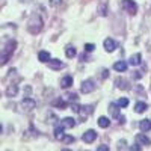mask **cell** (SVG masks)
<instances>
[{
	"instance_id": "obj_1",
	"label": "cell",
	"mask_w": 151,
	"mask_h": 151,
	"mask_svg": "<svg viewBox=\"0 0 151 151\" xmlns=\"http://www.w3.org/2000/svg\"><path fill=\"white\" fill-rule=\"evenodd\" d=\"M42 18H41V15L40 14H32L30 15V18H29V21H27V30L32 33V35H36V33H40L41 30H42Z\"/></svg>"
},
{
	"instance_id": "obj_2",
	"label": "cell",
	"mask_w": 151,
	"mask_h": 151,
	"mask_svg": "<svg viewBox=\"0 0 151 151\" xmlns=\"http://www.w3.org/2000/svg\"><path fill=\"white\" fill-rule=\"evenodd\" d=\"M15 47H17V42L14 41V40H9L5 45H3V48H2V58H0V64L2 65H6L8 64V60H9V58L12 56V53H14V50H15Z\"/></svg>"
},
{
	"instance_id": "obj_3",
	"label": "cell",
	"mask_w": 151,
	"mask_h": 151,
	"mask_svg": "<svg viewBox=\"0 0 151 151\" xmlns=\"http://www.w3.org/2000/svg\"><path fill=\"white\" fill-rule=\"evenodd\" d=\"M121 6L125 12H129L130 15H134L137 12V5L133 2V0H122L121 2Z\"/></svg>"
},
{
	"instance_id": "obj_4",
	"label": "cell",
	"mask_w": 151,
	"mask_h": 151,
	"mask_svg": "<svg viewBox=\"0 0 151 151\" xmlns=\"http://www.w3.org/2000/svg\"><path fill=\"white\" fill-rule=\"evenodd\" d=\"M20 107L23 109V110H26V112H29V110H32V109H35L36 107V101L33 98H29V97H26L23 100V101L20 103Z\"/></svg>"
},
{
	"instance_id": "obj_5",
	"label": "cell",
	"mask_w": 151,
	"mask_h": 151,
	"mask_svg": "<svg viewBox=\"0 0 151 151\" xmlns=\"http://www.w3.org/2000/svg\"><path fill=\"white\" fill-rule=\"evenodd\" d=\"M94 89H95V83H94V80L88 79V80H83V82H82L80 91H82L83 94H89V92H92Z\"/></svg>"
},
{
	"instance_id": "obj_6",
	"label": "cell",
	"mask_w": 151,
	"mask_h": 151,
	"mask_svg": "<svg viewBox=\"0 0 151 151\" xmlns=\"http://www.w3.org/2000/svg\"><path fill=\"white\" fill-rule=\"evenodd\" d=\"M82 139H83V142H86V144H92V142L97 139V132H94V130H88V132L82 136Z\"/></svg>"
},
{
	"instance_id": "obj_7",
	"label": "cell",
	"mask_w": 151,
	"mask_h": 151,
	"mask_svg": "<svg viewBox=\"0 0 151 151\" xmlns=\"http://www.w3.org/2000/svg\"><path fill=\"white\" fill-rule=\"evenodd\" d=\"M136 144L137 145H141V147H148L150 144H151V141L148 139V137L144 134V133H139V134H136Z\"/></svg>"
},
{
	"instance_id": "obj_8",
	"label": "cell",
	"mask_w": 151,
	"mask_h": 151,
	"mask_svg": "<svg viewBox=\"0 0 151 151\" xmlns=\"http://www.w3.org/2000/svg\"><path fill=\"white\" fill-rule=\"evenodd\" d=\"M47 64H48V68H52V70H55V71H58V70H60V68L65 67V64H64V62H60L59 59H50Z\"/></svg>"
},
{
	"instance_id": "obj_9",
	"label": "cell",
	"mask_w": 151,
	"mask_h": 151,
	"mask_svg": "<svg viewBox=\"0 0 151 151\" xmlns=\"http://www.w3.org/2000/svg\"><path fill=\"white\" fill-rule=\"evenodd\" d=\"M18 94V85L14 82V83H9L8 88H6V95L8 97H15Z\"/></svg>"
},
{
	"instance_id": "obj_10",
	"label": "cell",
	"mask_w": 151,
	"mask_h": 151,
	"mask_svg": "<svg viewBox=\"0 0 151 151\" xmlns=\"http://www.w3.org/2000/svg\"><path fill=\"white\" fill-rule=\"evenodd\" d=\"M103 45H104V50H106V52H109V53L113 52V50L116 48V42L113 41L112 38H106L104 42H103Z\"/></svg>"
},
{
	"instance_id": "obj_11",
	"label": "cell",
	"mask_w": 151,
	"mask_h": 151,
	"mask_svg": "<svg viewBox=\"0 0 151 151\" xmlns=\"http://www.w3.org/2000/svg\"><path fill=\"white\" fill-rule=\"evenodd\" d=\"M129 64H130L132 67H137V65H141V64H142V55H141V53L133 55V56L129 59Z\"/></svg>"
},
{
	"instance_id": "obj_12",
	"label": "cell",
	"mask_w": 151,
	"mask_h": 151,
	"mask_svg": "<svg viewBox=\"0 0 151 151\" xmlns=\"http://www.w3.org/2000/svg\"><path fill=\"white\" fill-rule=\"evenodd\" d=\"M109 112H110V115L113 118H119V104L118 103H110L109 104Z\"/></svg>"
},
{
	"instance_id": "obj_13",
	"label": "cell",
	"mask_w": 151,
	"mask_h": 151,
	"mask_svg": "<svg viewBox=\"0 0 151 151\" xmlns=\"http://www.w3.org/2000/svg\"><path fill=\"white\" fill-rule=\"evenodd\" d=\"M115 85H116V88L118 89H122V91H125V89H129V82L125 80V79H122V77H116V80H115Z\"/></svg>"
},
{
	"instance_id": "obj_14",
	"label": "cell",
	"mask_w": 151,
	"mask_h": 151,
	"mask_svg": "<svg viewBox=\"0 0 151 151\" xmlns=\"http://www.w3.org/2000/svg\"><path fill=\"white\" fill-rule=\"evenodd\" d=\"M64 136H65V127L60 124V125H58V127L55 129V137L58 141H62V139H64Z\"/></svg>"
},
{
	"instance_id": "obj_15",
	"label": "cell",
	"mask_w": 151,
	"mask_h": 151,
	"mask_svg": "<svg viewBox=\"0 0 151 151\" xmlns=\"http://www.w3.org/2000/svg\"><path fill=\"white\" fill-rule=\"evenodd\" d=\"M92 112H94V107H92V106H89V104H88V106H82V107H80V110H79V113H80V115H82L83 118L89 116Z\"/></svg>"
},
{
	"instance_id": "obj_16",
	"label": "cell",
	"mask_w": 151,
	"mask_h": 151,
	"mask_svg": "<svg viewBox=\"0 0 151 151\" xmlns=\"http://www.w3.org/2000/svg\"><path fill=\"white\" fill-rule=\"evenodd\" d=\"M113 70H115V71H118V73H124L125 70H127V64H125L124 60L115 62V64H113Z\"/></svg>"
},
{
	"instance_id": "obj_17",
	"label": "cell",
	"mask_w": 151,
	"mask_h": 151,
	"mask_svg": "<svg viewBox=\"0 0 151 151\" xmlns=\"http://www.w3.org/2000/svg\"><path fill=\"white\" fill-rule=\"evenodd\" d=\"M73 85V77L71 76H65V77L60 79V86L64 88V89H67V88H70Z\"/></svg>"
},
{
	"instance_id": "obj_18",
	"label": "cell",
	"mask_w": 151,
	"mask_h": 151,
	"mask_svg": "<svg viewBox=\"0 0 151 151\" xmlns=\"http://www.w3.org/2000/svg\"><path fill=\"white\" fill-rule=\"evenodd\" d=\"M60 124L64 125L65 129H73L74 125H76V119L68 116V118H64V119H62V122H60Z\"/></svg>"
},
{
	"instance_id": "obj_19",
	"label": "cell",
	"mask_w": 151,
	"mask_h": 151,
	"mask_svg": "<svg viewBox=\"0 0 151 151\" xmlns=\"http://www.w3.org/2000/svg\"><path fill=\"white\" fill-rule=\"evenodd\" d=\"M139 129H141L142 132L151 130V119H142V121L139 122Z\"/></svg>"
},
{
	"instance_id": "obj_20",
	"label": "cell",
	"mask_w": 151,
	"mask_h": 151,
	"mask_svg": "<svg viewBox=\"0 0 151 151\" xmlns=\"http://www.w3.org/2000/svg\"><path fill=\"white\" fill-rule=\"evenodd\" d=\"M38 59H40V62H44V64H47V62L50 60V53L41 50V52L38 53Z\"/></svg>"
},
{
	"instance_id": "obj_21",
	"label": "cell",
	"mask_w": 151,
	"mask_h": 151,
	"mask_svg": "<svg viewBox=\"0 0 151 151\" xmlns=\"http://www.w3.org/2000/svg\"><path fill=\"white\" fill-rule=\"evenodd\" d=\"M147 109H148V104L144 103V101H137L136 106H134V110H136L137 113H142V112H145Z\"/></svg>"
},
{
	"instance_id": "obj_22",
	"label": "cell",
	"mask_w": 151,
	"mask_h": 151,
	"mask_svg": "<svg viewBox=\"0 0 151 151\" xmlns=\"http://www.w3.org/2000/svg\"><path fill=\"white\" fill-rule=\"evenodd\" d=\"M98 125H100L101 129H107L109 125H110L109 118H106V116H100V118H98Z\"/></svg>"
},
{
	"instance_id": "obj_23",
	"label": "cell",
	"mask_w": 151,
	"mask_h": 151,
	"mask_svg": "<svg viewBox=\"0 0 151 151\" xmlns=\"http://www.w3.org/2000/svg\"><path fill=\"white\" fill-rule=\"evenodd\" d=\"M65 55H67V58L73 59L76 55H77V52H76V48H74V47H71V45H70V47H67V48H65Z\"/></svg>"
},
{
	"instance_id": "obj_24",
	"label": "cell",
	"mask_w": 151,
	"mask_h": 151,
	"mask_svg": "<svg viewBox=\"0 0 151 151\" xmlns=\"http://www.w3.org/2000/svg\"><path fill=\"white\" fill-rule=\"evenodd\" d=\"M53 106H55V107H59V109H65V107H67V103H65L62 98H58L56 101H53Z\"/></svg>"
},
{
	"instance_id": "obj_25",
	"label": "cell",
	"mask_w": 151,
	"mask_h": 151,
	"mask_svg": "<svg viewBox=\"0 0 151 151\" xmlns=\"http://www.w3.org/2000/svg\"><path fill=\"white\" fill-rule=\"evenodd\" d=\"M76 139H74V136H70V134H65L64 136V139H62V142L64 144H73Z\"/></svg>"
},
{
	"instance_id": "obj_26",
	"label": "cell",
	"mask_w": 151,
	"mask_h": 151,
	"mask_svg": "<svg viewBox=\"0 0 151 151\" xmlns=\"http://www.w3.org/2000/svg\"><path fill=\"white\" fill-rule=\"evenodd\" d=\"M116 103L119 104V107H127V106H129V100H127V98H119Z\"/></svg>"
},
{
	"instance_id": "obj_27",
	"label": "cell",
	"mask_w": 151,
	"mask_h": 151,
	"mask_svg": "<svg viewBox=\"0 0 151 151\" xmlns=\"http://www.w3.org/2000/svg\"><path fill=\"white\" fill-rule=\"evenodd\" d=\"M94 48H95L94 44H85V52H88V53H91Z\"/></svg>"
},
{
	"instance_id": "obj_28",
	"label": "cell",
	"mask_w": 151,
	"mask_h": 151,
	"mask_svg": "<svg viewBox=\"0 0 151 151\" xmlns=\"http://www.w3.org/2000/svg\"><path fill=\"white\" fill-rule=\"evenodd\" d=\"M62 3V0H50V5L52 6H59Z\"/></svg>"
},
{
	"instance_id": "obj_29",
	"label": "cell",
	"mask_w": 151,
	"mask_h": 151,
	"mask_svg": "<svg viewBox=\"0 0 151 151\" xmlns=\"http://www.w3.org/2000/svg\"><path fill=\"white\" fill-rule=\"evenodd\" d=\"M71 110H74V112H77V113H79V110H80V106H79V104H76V103H74V104L71 103Z\"/></svg>"
},
{
	"instance_id": "obj_30",
	"label": "cell",
	"mask_w": 151,
	"mask_h": 151,
	"mask_svg": "<svg viewBox=\"0 0 151 151\" xmlns=\"http://www.w3.org/2000/svg\"><path fill=\"white\" fill-rule=\"evenodd\" d=\"M142 76H144V74H142V71H134V74H133V77H134V79H141Z\"/></svg>"
},
{
	"instance_id": "obj_31",
	"label": "cell",
	"mask_w": 151,
	"mask_h": 151,
	"mask_svg": "<svg viewBox=\"0 0 151 151\" xmlns=\"http://www.w3.org/2000/svg\"><path fill=\"white\" fill-rule=\"evenodd\" d=\"M97 151H109V147H107V145H100V147L97 148Z\"/></svg>"
},
{
	"instance_id": "obj_32",
	"label": "cell",
	"mask_w": 151,
	"mask_h": 151,
	"mask_svg": "<svg viewBox=\"0 0 151 151\" xmlns=\"http://www.w3.org/2000/svg\"><path fill=\"white\" fill-rule=\"evenodd\" d=\"M100 14H101L103 17H106V15H107V12H106V5H103V6H101V9H100Z\"/></svg>"
},
{
	"instance_id": "obj_33",
	"label": "cell",
	"mask_w": 151,
	"mask_h": 151,
	"mask_svg": "<svg viewBox=\"0 0 151 151\" xmlns=\"http://www.w3.org/2000/svg\"><path fill=\"white\" fill-rule=\"evenodd\" d=\"M68 98L71 100V101H76V100H77V94H70Z\"/></svg>"
},
{
	"instance_id": "obj_34",
	"label": "cell",
	"mask_w": 151,
	"mask_h": 151,
	"mask_svg": "<svg viewBox=\"0 0 151 151\" xmlns=\"http://www.w3.org/2000/svg\"><path fill=\"white\" fill-rule=\"evenodd\" d=\"M118 119H119V124H124V122H125V118H124L122 115H121V116H119Z\"/></svg>"
},
{
	"instance_id": "obj_35",
	"label": "cell",
	"mask_w": 151,
	"mask_h": 151,
	"mask_svg": "<svg viewBox=\"0 0 151 151\" xmlns=\"http://www.w3.org/2000/svg\"><path fill=\"white\" fill-rule=\"evenodd\" d=\"M107 73H109L107 70H103V79H106V77H107Z\"/></svg>"
},
{
	"instance_id": "obj_36",
	"label": "cell",
	"mask_w": 151,
	"mask_h": 151,
	"mask_svg": "<svg viewBox=\"0 0 151 151\" xmlns=\"http://www.w3.org/2000/svg\"><path fill=\"white\" fill-rule=\"evenodd\" d=\"M80 60H86V55H85V53L80 56Z\"/></svg>"
}]
</instances>
